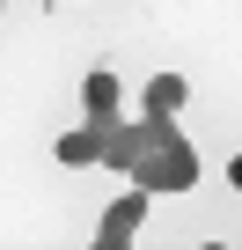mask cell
<instances>
[{
  "label": "cell",
  "instance_id": "1",
  "mask_svg": "<svg viewBox=\"0 0 242 250\" xmlns=\"http://www.w3.org/2000/svg\"><path fill=\"white\" fill-rule=\"evenodd\" d=\"M125 177H132V184H140L147 199H162V191H191V184H198V155H191V140L176 133V140L147 147V155H140V162H132Z\"/></svg>",
  "mask_w": 242,
  "mask_h": 250
},
{
  "label": "cell",
  "instance_id": "2",
  "mask_svg": "<svg viewBox=\"0 0 242 250\" xmlns=\"http://www.w3.org/2000/svg\"><path fill=\"white\" fill-rule=\"evenodd\" d=\"M140 221H147V191L132 184L125 199H110V213H103V228H95V250H125V243L140 235Z\"/></svg>",
  "mask_w": 242,
  "mask_h": 250
},
{
  "label": "cell",
  "instance_id": "3",
  "mask_svg": "<svg viewBox=\"0 0 242 250\" xmlns=\"http://www.w3.org/2000/svg\"><path fill=\"white\" fill-rule=\"evenodd\" d=\"M110 125H117V118H88V125H74V133L59 140V162H66V169H88V162L103 155V140H110Z\"/></svg>",
  "mask_w": 242,
  "mask_h": 250
},
{
  "label": "cell",
  "instance_id": "4",
  "mask_svg": "<svg viewBox=\"0 0 242 250\" xmlns=\"http://www.w3.org/2000/svg\"><path fill=\"white\" fill-rule=\"evenodd\" d=\"M184 96H191V81H184V74H154L140 103H147V118H176V110H184Z\"/></svg>",
  "mask_w": 242,
  "mask_h": 250
},
{
  "label": "cell",
  "instance_id": "5",
  "mask_svg": "<svg viewBox=\"0 0 242 250\" xmlns=\"http://www.w3.org/2000/svg\"><path fill=\"white\" fill-rule=\"evenodd\" d=\"M81 110H88V118H117V74H110V66H95V74L81 81Z\"/></svg>",
  "mask_w": 242,
  "mask_h": 250
}]
</instances>
